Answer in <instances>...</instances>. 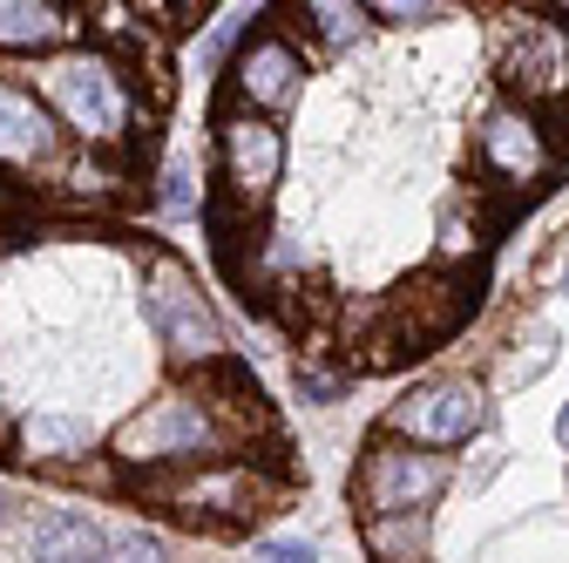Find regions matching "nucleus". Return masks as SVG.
Here are the masks:
<instances>
[{
	"mask_svg": "<svg viewBox=\"0 0 569 563\" xmlns=\"http://www.w3.org/2000/svg\"><path fill=\"white\" fill-rule=\"evenodd\" d=\"M41 102L61 129H76L82 144L116 150L122 136L136 129V89H129V68L109 48H61L41 68Z\"/></svg>",
	"mask_w": 569,
	"mask_h": 563,
	"instance_id": "1",
	"label": "nucleus"
},
{
	"mask_svg": "<svg viewBox=\"0 0 569 563\" xmlns=\"http://www.w3.org/2000/svg\"><path fill=\"white\" fill-rule=\"evenodd\" d=\"M231 448H238V435L197 394H163L116 428V462H129V468H190V462H218Z\"/></svg>",
	"mask_w": 569,
	"mask_h": 563,
	"instance_id": "2",
	"label": "nucleus"
},
{
	"mask_svg": "<svg viewBox=\"0 0 569 563\" xmlns=\"http://www.w3.org/2000/svg\"><path fill=\"white\" fill-rule=\"evenodd\" d=\"M142 313H150V333L163 339V354L177 367H218V360H231L224 354V326H218V313H210L197 271L183 258H170V251L150 258V271H142Z\"/></svg>",
	"mask_w": 569,
	"mask_h": 563,
	"instance_id": "3",
	"label": "nucleus"
},
{
	"mask_svg": "<svg viewBox=\"0 0 569 563\" xmlns=\"http://www.w3.org/2000/svg\"><path fill=\"white\" fill-rule=\"evenodd\" d=\"M142 488L183 523H251L284 496V482H271L258 462H190V468H163Z\"/></svg>",
	"mask_w": 569,
	"mask_h": 563,
	"instance_id": "4",
	"label": "nucleus"
},
{
	"mask_svg": "<svg viewBox=\"0 0 569 563\" xmlns=\"http://www.w3.org/2000/svg\"><path fill=\"white\" fill-rule=\"evenodd\" d=\"M481 428H488V387H481L475 374H435V381H413V387L387 407V421H380V435L413 442V448H435V455L475 442Z\"/></svg>",
	"mask_w": 569,
	"mask_h": 563,
	"instance_id": "5",
	"label": "nucleus"
},
{
	"mask_svg": "<svg viewBox=\"0 0 569 563\" xmlns=\"http://www.w3.org/2000/svg\"><path fill=\"white\" fill-rule=\"evenodd\" d=\"M441 488H448V455L413 448V442H393V435H380V442L360 455V475H352V496H360L367 516L427 510Z\"/></svg>",
	"mask_w": 569,
	"mask_h": 563,
	"instance_id": "6",
	"label": "nucleus"
},
{
	"mask_svg": "<svg viewBox=\"0 0 569 563\" xmlns=\"http://www.w3.org/2000/svg\"><path fill=\"white\" fill-rule=\"evenodd\" d=\"M475 164H481V177H495L502 190L529 197V184H542L556 170V144H549V129H542L536 109L502 102V109H488L481 129H475Z\"/></svg>",
	"mask_w": 569,
	"mask_h": 563,
	"instance_id": "7",
	"label": "nucleus"
},
{
	"mask_svg": "<svg viewBox=\"0 0 569 563\" xmlns=\"http://www.w3.org/2000/svg\"><path fill=\"white\" fill-rule=\"evenodd\" d=\"M218 170H224V197L244 204V210H258L271 197V184L284 177V136L264 116L231 109L218 122Z\"/></svg>",
	"mask_w": 569,
	"mask_h": 563,
	"instance_id": "8",
	"label": "nucleus"
},
{
	"mask_svg": "<svg viewBox=\"0 0 569 563\" xmlns=\"http://www.w3.org/2000/svg\"><path fill=\"white\" fill-rule=\"evenodd\" d=\"M231 89L244 109H292L299 89H306V55L284 41V34H251L231 61Z\"/></svg>",
	"mask_w": 569,
	"mask_h": 563,
	"instance_id": "9",
	"label": "nucleus"
},
{
	"mask_svg": "<svg viewBox=\"0 0 569 563\" xmlns=\"http://www.w3.org/2000/svg\"><path fill=\"white\" fill-rule=\"evenodd\" d=\"M509 89L522 109L569 102V28H556V21L522 28V41L509 48Z\"/></svg>",
	"mask_w": 569,
	"mask_h": 563,
	"instance_id": "10",
	"label": "nucleus"
},
{
	"mask_svg": "<svg viewBox=\"0 0 569 563\" xmlns=\"http://www.w3.org/2000/svg\"><path fill=\"white\" fill-rule=\"evenodd\" d=\"M61 157V122L28 89H0V170H41Z\"/></svg>",
	"mask_w": 569,
	"mask_h": 563,
	"instance_id": "11",
	"label": "nucleus"
},
{
	"mask_svg": "<svg viewBox=\"0 0 569 563\" xmlns=\"http://www.w3.org/2000/svg\"><path fill=\"white\" fill-rule=\"evenodd\" d=\"M76 41L68 0H0V55H61Z\"/></svg>",
	"mask_w": 569,
	"mask_h": 563,
	"instance_id": "12",
	"label": "nucleus"
},
{
	"mask_svg": "<svg viewBox=\"0 0 569 563\" xmlns=\"http://www.w3.org/2000/svg\"><path fill=\"white\" fill-rule=\"evenodd\" d=\"M34 563H109V530L96 523V516H48L41 530H34V550H28Z\"/></svg>",
	"mask_w": 569,
	"mask_h": 563,
	"instance_id": "13",
	"label": "nucleus"
},
{
	"mask_svg": "<svg viewBox=\"0 0 569 563\" xmlns=\"http://www.w3.org/2000/svg\"><path fill=\"white\" fill-rule=\"evenodd\" d=\"M427 536H435V523H427L420 510H407V516H367L360 523V550L373 563H427Z\"/></svg>",
	"mask_w": 569,
	"mask_h": 563,
	"instance_id": "14",
	"label": "nucleus"
},
{
	"mask_svg": "<svg viewBox=\"0 0 569 563\" xmlns=\"http://www.w3.org/2000/svg\"><path fill=\"white\" fill-rule=\"evenodd\" d=\"M14 448L28 462H41V468H68V462L89 448V428H76L68 414H34V421H21V428H14Z\"/></svg>",
	"mask_w": 569,
	"mask_h": 563,
	"instance_id": "15",
	"label": "nucleus"
},
{
	"mask_svg": "<svg viewBox=\"0 0 569 563\" xmlns=\"http://www.w3.org/2000/svg\"><path fill=\"white\" fill-rule=\"evenodd\" d=\"M284 8L306 14V28H312L319 48H352V41L367 34V8H360V0H284Z\"/></svg>",
	"mask_w": 569,
	"mask_h": 563,
	"instance_id": "16",
	"label": "nucleus"
},
{
	"mask_svg": "<svg viewBox=\"0 0 569 563\" xmlns=\"http://www.w3.org/2000/svg\"><path fill=\"white\" fill-rule=\"evenodd\" d=\"M109 563H170V550L150 530H122V536H109Z\"/></svg>",
	"mask_w": 569,
	"mask_h": 563,
	"instance_id": "17",
	"label": "nucleus"
},
{
	"mask_svg": "<svg viewBox=\"0 0 569 563\" xmlns=\"http://www.w3.org/2000/svg\"><path fill=\"white\" fill-rule=\"evenodd\" d=\"M299 394H306V401H339V394H346V374H332V367H299Z\"/></svg>",
	"mask_w": 569,
	"mask_h": 563,
	"instance_id": "18",
	"label": "nucleus"
},
{
	"mask_svg": "<svg viewBox=\"0 0 569 563\" xmlns=\"http://www.w3.org/2000/svg\"><path fill=\"white\" fill-rule=\"evenodd\" d=\"M251 563H319V550L312 543H258Z\"/></svg>",
	"mask_w": 569,
	"mask_h": 563,
	"instance_id": "19",
	"label": "nucleus"
},
{
	"mask_svg": "<svg viewBox=\"0 0 569 563\" xmlns=\"http://www.w3.org/2000/svg\"><path fill=\"white\" fill-rule=\"evenodd\" d=\"M367 14H387V21H413V14H435L441 0H360Z\"/></svg>",
	"mask_w": 569,
	"mask_h": 563,
	"instance_id": "20",
	"label": "nucleus"
},
{
	"mask_svg": "<svg viewBox=\"0 0 569 563\" xmlns=\"http://www.w3.org/2000/svg\"><path fill=\"white\" fill-rule=\"evenodd\" d=\"M190 204H197V197H190V170L170 164V170H163V210H190Z\"/></svg>",
	"mask_w": 569,
	"mask_h": 563,
	"instance_id": "21",
	"label": "nucleus"
},
{
	"mask_svg": "<svg viewBox=\"0 0 569 563\" xmlns=\"http://www.w3.org/2000/svg\"><path fill=\"white\" fill-rule=\"evenodd\" d=\"M0 455H14V414L0 407Z\"/></svg>",
	"mask_w": 569,
	"mask_h": 563,
	"instance_id": "22",
	"label": "nucleus"
},
{
	"mask_svg": "<svg viewBox=\"0 0 569 563\" xmlns=\"http://www.w3.org/2000/svg\"><path fill=\"white\" fill-rule=\"evenodd\" d=\"M556 442H562V448H569V407H562V421H556Z\"/></svg>",
	"mask_w": 569,
	"mask_h": 563,
	"instance_id": "23",
	"label": "nucleus"
},
{
	"mask_svg": "<svg viewBox=\"0 0 569 563\" xmlns=\"http://www.w3.org/2000/svg\"><path fill=\"white\" fill-rule=\"evenodd\" d=\"M562 286H569V265H562Z\"/></svg>",
	"mask_w": 569,
	"mask_h": 563,
	"instance_id": "24",
	"label": "nucleus"
}]
</instances>
